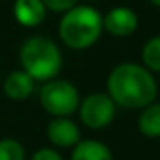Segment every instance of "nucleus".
Wrapping results in <instances>:
<instances>
[{
    "mask_svg": "<svg viewBox=\"0 0 160 160\" xmlns=\"http://www.w3.org/2000/svg\"><path fill=\"white\" fill-rule=\"evenodd\" d=\"M108 92L117 106L136 109L145 108L154 100L156 83L147 68L124 62L111 70L108 77Z\"/></svg>",
    "mask_w": 160,
    "mask_h": 160,
    "instance_id": "obj_1",
    "label": "nucleus"
},
{
    "mask_svg": "<svg viewBox=\"0 0 160 160\" xmlns=\"http://www.w3.org/2000/svg\"><path fill=\"white\" fill-rule=\"evenodd\" d=\"M0 160H25V147L13 138L0 139Z\"/></svg>",
    "mask_w": 160,
    "mask_h": 160,
    "instance_id": "obj_13",
    "label": "nucleus"
},
{
    "mask_svg": "<svg viewBox=\"0 0 160 160\" xmlns=\"http://www.w3.org/2000/svg\"><path fill=\"white\" fill-rule=\"evenodd\" d=\"M104 30V17L92 6H73L64 12L58 23V34L66 47L81 51L94 45Z\"/></svg>",
    "mask_w": 160,
    "mask_h": 160,
    "instance_id": "obj_2",
    "label": "nucleus"
},
{
    "mask_svg": "<svg viewBox=\"0 0 160 160\" xmlns=\"http://www.w3.org/2000/svg\"><path fill=\"white\" fill-rule=\"evenodd\" d=\"M115 102L106 92H92L83 102H79V117L81 122L92 130H100L111 124L115 119Z\"/></svg>",
    "mask_w": 160,
    "mask_h": 160,
    "instance_id": "obj_5",
    "label": "nucleus"
},
{
    "mask_svg": "<svg viewBox=\"0 0 160 160\" xmlns=\"http://www.w3.org/2000/svg\"><path fill=\"white\" fill-rule=\"evenodd\" d=\"M23 70L34 81H49L62 70V53L58 45L45 36H30L19 51Z\"/></svg>",
    "mask_w": 160,
    "mask_h": 160,
    "instance_id": "obj_3",
    "label": "nucleus"
},
{
    "mask_svg": "<svg viewBox=\"0 0 160 160\" xmlns=\"http://www.w3.org/2000/svg\"><path fill=\"white\" fill-rule=\"evenodd\" d=\"M47 8L43 0H15L13 4V17L21 27L34 28L45 21Z\"/></svg>",
    "mask_w": 160,
    "mask_h": 160,
    "instance_id": "obj_8",
    "label": "nucleus"
},
{
    "mask_svg": "<svg viewBox=\"0 0 160 160\" xmlns=\"http://www.w3.org/2000/svg\"><path fill=\"white\" fill-rule=\"evenodd\" d=\"M42 108L53 117H68L79 108V91L66 79H49L40 91Z\"/></svg>",
    "mask_w": 160,
    "mask_h": 160,
    "instance_id": "obj_4",
    "label": "nucleus"
},
{
    "mask_svg": "<svg viewBox=\"0 0 160 160\" xmlns=\"http://www.w3.org/2000/svg\"><path fill=\"white\" fill-rule=\"evenodd\" d=\"M149 2H151V4H154V6H158V8H160V0H149Z\"/></svg>",
    "mask_w": 160,
    "mask_h": 160,
    "instance_id": "obj_16",
    "label": "nucleus"
},
{
    "mask_svg": "<svg viewBox=\"0 0 160 160\" xmlns=\"http://www.w3.org/2000/svg\"><path fill=\"white\" fill-rule=\"evenodd\" d=\"M139 130L147 138H160V104H149L139 115Z\"/></svg>",
    "mask_w": 160,
    "mask_h": 160,
    "instance_id": "obj_11",
    "label": "nucleus"
},
{
    "mask_svg": "<svg viewBox=\"0 0 160 160\" xmlns=\"http://www.w3.org/2000/svg\"><path fill=\"white\" fill-rule=\"evenodd\" d=\"M104 28L111 36H121V38L130 36L138 28V15L130 8H122V6L113 8L104 17Z\"/></svg>",
    "mask_w": 160,
    "mask_h": 160,
    "instance_id": "obj_6",
    "label": "nucleus"
},
{
    "mask_svg": "<svg viewBox=\"0 0 160 160\" xmlns=\"http://www.w3.org/2000/svg\"><path fill=\"white\" fill-rule=\"evenodd\" d=\"M47 138L57 147H73L81 134H79L77 124L68 117H55L47 124Z\"/></svg>",
    "mask_w": 160,
    "mask_h": 160,
    "instance_id": "obj_7",
    "label": "nucleus"
},
{
    "mask_svg": "<svg viewBox=\"0 0 160 160\" xmlns=\"http://www.w3.org/2000/svg\"><path fill=\"white\" fill-rule=\"evenodd\" d=\"M30 160H62V156H60V152H57L51 147H42L32 154Z\"/></svg>",
    "mask_w": 160,
    "mask_h": 160,
    "instance_id": "obj_15",
    "label": "nucleus"
},
{
    "mask_svg": "<svg viewBox=\"0 0 160 160\" xmlns=\"http://www.w3.org/2000/svg\"><path fill=\"white\" fill-rule=\"evenodd\" d=\"M141 57H143V62H145V66H147L149 70L160 72V36L151 38V40L145 43Z\"/></svg>",
    "mask_w": 160,
    "mask_h": 160,
    "instance_id": "obj_12",
    "label": "nucleus"
},
{
    "mask_svg": "<svg viewBox=\"0 0 160 160\" xmlns=\"http://www.w3.org/2000/svg\"><path fill=\"white\" fill-rule=\"evenodd\" d=\"M72 160H113L108 145L96 139H79L73 147Z\"/></svg>",
    "mask_w": 160,
    "mask_h": 160,
    "instance_id": "obj_10",
    "label": "nucleus"
},
{
    "mask_svg": "<svg viewBox=\"0 0 160 160\" xmlns=\"http://www.w3.org/2000/svg\"><path fill=\"white\" fill-rule=\"evenodd\" d=\"M79 0H43V4L47 10L57 12V13H64L68 10H72L73 6H77Z\"/></svg>",
    "mask_w": 160,
    "mask_h": 160,
    "instance_id": "obj_14",
    "label": "nucleus"
},
{
    "mask_svg": "<svg viewBox=\"0 0 160 160\" xmlns=\"http://www.w3.org/2000/svg\"><path fill=\"white\" fill-rule=\"evenodd\" d=\"M34 85H36V81H34V79L23 68L21 70H13L4 79V94L8 98L15 100V102L27 100L34 92Z\"/></svg>",
    "mask_w": 160,
    "mask_h": 160,
    "instance_id": "obj_9",
    "label": "nucleus"
}]
</instances>
